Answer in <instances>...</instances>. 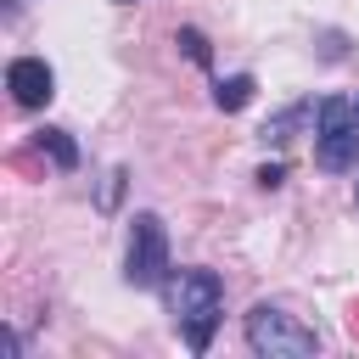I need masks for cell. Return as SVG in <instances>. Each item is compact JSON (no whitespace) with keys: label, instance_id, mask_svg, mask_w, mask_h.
Returning a JSON list of instances; mask_svg holds the SVG:
<instances>
[{"label":"cell","instance_id":"cell-1","mask_svg":"<svg viewBox=\"0 0 359 359\" xmlns=\"http://www.w3.org/2000/svg\"><path fill=\"white\" fill-rule=\"evenodd\" d=\"M168 314H174L185 348L191 353H208L213 348V331L224 320V280H219V269H202V264L174 269L168 275Z\"/></svg>","mask_w":359,"mask_h":359},{"label":"cell","instance_id":"cell-2","mask_svg":"<svg viewBox=\"0 0 359 359\" xmlns=\"http://www.w3.org/2000/svg\"><path fill=\"white\" fill-rule=\"evenodd\" d=\"M241 337H247V348H252L258 359H314V353H320V337H314L297 314H286L280 303H252Z\"/></svg>","mask_w":359,"mask_h":359},{"label":"cell","instance_id":"cell-3","mask_svg":"<svg viewBox=\"0 0 359 359\" xmlns=\"http://www.w3.org/2000/svg\"><path fill=\"white\" fill-rule=\"evenodd\" d=\"M314 163H320L325 174L359 168V112H353V101L325 95V101L314 107Z\"/></svg>","mask_w":359,"mask_h":359},{"label":"cell","instance_id":"cell-4","mask_svg":"<svg viewBox=\"0 0 359 359\" xmlns=\"http://www.w3.org/2000/svg\"><path fill=\"white\" fill-rule=\"evenodd\" d=\"M123 280H129L135 292H157V286H168V224H163L157 213H135V219H129Z\"/></svg>","mask_w":359,"mask_h":359},{"label":"cell","instance_id":"cell-5","mask_svg":"<svg viewBox=\"0 0 359 359\" xmlns=\"http://www.w3.org/2000/svg\"><path fill=\"white\" fill-rule=\"evenodd\" d=\"M6 90H11V101L17 107H45L50 95H56V73H50V62L45 56H11V67H6Z\"/></svg>","mask_w":359,"mask_h":359},{"label":"cell","instance_id":"cell-6","mask_svg":"<svg viewBox=\"0 0 359 359\" xmlns=\"http://www.w3.org/2000/svg\"><path fill=\"white\" fill-rule=\"evenodd\" d=\"M34 146L62 168V174H73L79 168V140L67 135V129H56V123H45V129H34Z\"/></svg>","mask_w":359,"mask_h":359},{"label":"cell","instance_id":"cell-7","mask_svg":"<svg viewBox=\"0 0 359 359\" xmlns=\"http://www.w3.org/2000/svg\"><path fill=\"white\" fill-rule=\"evenodd\" d=\"M303 118H314V101H292V107H280V112L258 129V140H264V146H286V140L297 135V123H303Z\"/></svg>","mask_w":359,"mask_h":359},{"label":"cell","instance_id":"cell-8","mask_svg":"<svg viewBox=\"0 0 359 359\" xmlns=\"http://www.w3.org/2000/svg\"><path fill=\"white\" fill-rule=\"evenodd\" d=\"M252 90H258L252 73H230V79L213 84V107H219V112H241V107L252 101Z\"/></svg>","mask_w":359,"mask_h":359},{"label":"cell","instance_id":"cell-9","mask_svg":"<svg viewBox=\"0 0 359 359\" xmlns=\"http://www.w3.org/2000/svg\"><path fill=\"white\" fill-rule=\"evenodd\" d=\"M174 45H185V56H191L196 67H213V50H208L202 28H180V34H174Z\"/></svg>","mask_w":359,"mask_h":359},{"label":"cell","instance_id":"cell-10","mask_svg":"<svg viewBox=\"0 0 359 359\" xmlns=\"http://www.w3.org/2000/svg\"><path fill=\"white\" fill-rule=\"evenodd\" d=\"M280 180H286V168H280V163H264V168H258V185H264V191H275Z\"/></svg>","mask_w":359,"mask_h":359},{"label":"cell","instance_id":"cell-11","mask_svg":"<svg viewBox=\"0 0 359 359\" xmlns=\"http://www.w3.org/2000/svg\"><path fill=\"white\" fill-rule=\"evenodd\" d=\"M353 202H359V180H353Z\"/></svg>","mask_w":359,"mask_h":359},{"label":"cell","instance_id":"cell-12","mask_svg":"<svg viewBox=\"0 0 359 359\" xmlns=\"http://www.w3.org/2000/svg\"><path fill=\"white\" fill-rule=\"evenodd\" d=\"M118 6H135V0H118Z\"/></svg>","mask_w":359,"mask_h":359},{"label":"cell","instance_id":"cell-13","mask_svg":"<svg viewBox=\"0 0 359 359\" xmlns=\"http://www.w3.org/2000/svg\"><path fill=\"white\" fill-rule=\"evenodd\" d=\"M353 112H359V95H353Z\"/></svg>","mask_w":359,"mask_h":359}]
</instances>
